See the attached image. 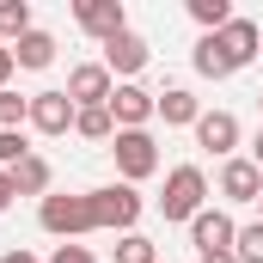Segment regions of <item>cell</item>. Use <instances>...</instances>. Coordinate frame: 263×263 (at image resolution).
I'll return each instance as SVG.
<instances>
[{
	"label": "cell",
	"mask_w": 263,
	"mask_h": 263,
	"mask_svg": "<svg viewBox=\"0 0 263 263\" xmlns=\"http://www.w3.org/2000/svg\"><path fill=\"white\" fill-rule=\"evenodd\" d=\"M86 202H92V227H98V233H117V239L135 233V220H141V208H147L141 190L123 184V178H117V184H104V190H86Z\"/></svg>",
	"instance_id": "1"
},
{
	"label": "cell",
	"mask_w": 263,
	"mask_h": 263,
	"mask_svg": "<svg viewBox=\"0 0 263 263\" xmlns=\"http://www.w3.org/2000/svg\"><path fill=\"white\" fill-rule=\"evenodd\" d=\"M202 208H208V178H202V165H172V172H165V190H159V214L190 227Z\"/></svg>",
	"instance_id": "2"
},
{
	"label": "cell",
	"mask_w": 263,
	"mask_h": 263,
	"mask_svg": "<svg viewBox=\"0 0 263 263\" xmlns=\"http://www.w3.org/2000/svg\"><path fill=\"white\" fill-rule=\"evenodd\" d=\"M37 227L55 233L62 245H80V233H98V227H92V202L67 196V190H49V196L37 202Z\"/></svg>",
	"instance_id": "3"
},
{
	"label": "cell",
	"mask_w": 263,
	"mask_h": 263,
	"mask_svg": "<svg viewBox=\"0 0 263 263\" xmlns=\"http://www.w3.org/2000/svg\"><path fill=\"white\" fill-rule=\"evenodd\" d=\"M110 159H117V178H123V184H141V178L159 172V141H153L147 129H117Z\"/></svg>",
	"instance_id": "4"
},
{
	"label": "cell",
	"mask_w": 263,
	"mask_h": 263,
	"mask_svg": "<svg viewBox=\"0 0 263 263\" xmlns=\"http://www.w3.org/2000/svg\"><path fill=\"white\" fill-rule=\"evenodd\" d=\"M73 25H80L86 37L110 43V37L129 31V6H123V0H73Z\"/></svg>",
	"instance_id": "5"
},
{
	"label": "cell",
	"mask_w": 263,
	"mask_h": 263,
	"mask_svg": "<svg viewBox=\"0 0 263 263\" xmlns=\"http://www.w3.org/2000/svg\"><path fill=\"white\" fill-rule=\"evenodd\" d=\"M233 239H239V220H233L227 208H202L196 220H190V245H196V257H220V251H233Z\"/></svg>",
	"instance_id": "6"
},
{
	"label": "cell",
	"mask_w": 263,
	"mask_h": 263,
	"mask_svg": "<svg viewBox=\"0 0 263 263\" xmlns=\"http://www.w3.org/2000/svg\"><path fill=\"white\" fill-rule=\"evenodd\" d=\"M62 92L80 104V110H98V104H110L117 80H110V67H104V62H80L73 73H67V86H62Z\"/></svg>",
	"instance_id": "7"
},
{
	"label": "cell",
	"mask_w": 263,
	"mask_h": 263,
	"mask_svg": "<svg viewBox=\"0 0 263 263\" xmlns=\"http://www.w3.org/2000/svg\"><path fill=\"white\" fill-rule=\"evenodd\" d=\"M110 117H117V129H147V123L159 117V92H147V86L123 80V86L110 92Z\"/></svg>",
	"instance_id": "8"
},
{
	"label": "cell",
	"mask_w": 263,
	"mask_h": 263,
	"mask_svg": "<svg viewBox=\"0 0 263 263\" xmlns=\"http://www.w3.org/2000/svg\"><path fill=\"white\" fill-rule=\"evenodd\" d=\"M220 196L227 202H263V165H251V153H233L220 159Z\"/></svg>",
	"instance_id": "9"
},
{
	"label": "cell",
	"mask_w": 263,
	"mask_h": 263,
	"mask_svg": "<svg viewBox=\"0 0 263 263\" xmlns=\"http://www.w3.org/2000/svg\"><path fill=\"white\" fill-rule=\"evenodd\" d=\"M73 117H80V104L67 98L62 86H55V92H31V129L37 135H67Z\"/></svg>",
	"instance_id": "10"
},
{
	"label": "cell",
	"mask_w": 263,
	"mask_h": 263,
	"mask_svg": "<svg viewBox=\"0 0 263 263\" xmlns=\"http://www.w3.org/2000/svg\"><path fill=\"white\" fill-rule=\"evenodd\" d=\"M196 147L214 153V159H233V147H239V117H233V110H202L196 117Z\"/></svg>",
	"instance_id": "11"
},
{
	"label": "cell",
	"mask_w": 263,
	"mask_h": 263,
	"mask_svg": "<svg viewBox=\"0 0 263 263\" xmlns=\"http://www.w3.org/2000/svg\"><path fill=\"white\" fill-rule=\"evenodd\" d=\"M214 37H220V49H227V62H233V67H251V62L263 55V25H257V18H239V12H233V25L214 31Z\"/></svg>",
	"instance_id": "12"
},
{
	"label": "cell",
	"mask_w": 263,
	"mask_h": 263,
	"mask_svg": "<svg viewBox=\"0 0 263 263\" xmlns=\"http://www.w3.org/2000/svg\"><path fill=\"white\" fill-rule=\"evenodd\" d=\"M147 55H153V49H147V37H141V31H123V37H110V43H104V67H110V80H117V73L135 80V73L147 67Z\"/></svg>",
	"instance_id": "13"
},
{
	"label": "cell",
	"mask_w": 263,
	"mask_h": 263,
	"mask_svg": "<svg viewBox=\"0 0 263 263\" xmlns=\"http://www.w3.org/2000/svg\"><path fill=\"white\" fill-rule=\"evenodd\" d=\"M196 117H202V98L190 86H165L159 92V123L165 129H196Z\"/></svg>",
	"instance_id": "14"
},
{
	"label": "cell",
	"mask_w": 263,
	"mask_h": 263,
	"mask_svg": "<svg viewBox=\"0 0 263 263\" xmlns=\"http://www.w3.org/2000/svg\"><path fill=\"white\" fill-rule=\"evenodd\" d=\"M49 184H55V172H49L43 153H31V159L12 165V196H49Z\"/></svg>",
	"instance_id": "15"
},
{
	"label": "cell",
	"mask_w": 263,
	"mask_h": 263,
	"mask_svg": "<svg viewBox=\"0 0 263 263\" xmlns=\"http://www.w3.org/2000/svg\"><path fill=\"white\" fill-rule=\"evenodd\" d=\"M12 62H18V67H49V62H55V37L31 25V31L12 43Z\"/></svg>",
	"instance_id": "16"
},
{
	"label": "cell",
	"mask_w": 263,
	"mask_h": 263,
	"mask_svg": "<svg viewBox=\"0 0 263 263\" xmlns=\"http://www.w3.org/2000/svg\"><path fill=\"white\" fill-rule=\"evenodd\" d=\"M190 62H196V73H202V80H233V73H239V67L227 62L220 37H196V55H190Z\"/></svg>",
	"instance_id": "17"
},
{
	"label": "cell",
	"mask_w": 263,
	"mask_h": 263,
	"mask_svg": "<svg viewBox=\"0 0 263 263\" xmlns=\"http://www.w3.org/2000/svg\"><path fill=\"white\" fill-rule=\"evenodd\" d=\"M73 135H80V141H98V147H110V141H117V117H110V104H98V110H80V117H73Z\"/></svg>",
	"instance_id": "18"
},
{
	"label": "cell",
	"mask_w": 263,
	"mask_h": 263,
	"mask_svg": "<svg viewBox=\"0 0 263 263\" xmlns=\"http://www.w3.org/2000/svg\"><path fill=\"white\" fill-rule=\"evenodd\" d=\"M25 31H31V0H0V43L12 49Z\"/></svg>",
	"instance_id": "19"
},
{
	"label": "cell",
	"mask_w": 263,
	"mask_h": 263,
	"mask_svg": "<svg viewBox=\"0 0 263 263\" xmlns=\"http://www.w3.org/2000/svg\"><path fill=\"white\" fill-rule=\"evenodd\" d=\"M190 18L202 25V37H214V31L233 25V6H227V0H190Z\"/></svg>",
	"instance_id": "20"
},
{
	"label": "cell",
	"mask_w": 263,
	"mask_h": 263,
	"mask_svg": "<svg viewBox=\"0 0 263 263\" xmlns=\"http://www.w3.org/2000/svg\"><path fill=\"white\" fill-rule=\"evenodd\" d=\"M117 263H159V245L147 233H123L117 239Z\"/></svg>",
	"instance_id": "21"
},
{
	"label": "cell",
	"mask_w": 263,
	"mask_h": 263,
	"mask_svg": "<svg viewBox=\"0 0 263 263\" xmlns=\"http://www.w3.org/2000/svg\"><path fill=\"white\" fill-rule=\"evenodd\" d=\"M233 257H239V263H263V220H245V227H239Z\"/></svg>",
	"instance_id": "22"
},
{
	"label": "cell",
	"mask_w": 263,
	"mask_h": 263,
	"mask_svg": "<svg viewBox=\"0 0 263 263\" xmlns=\"http://www.w3.org/2000/svg\"><path fill=\"white\" fill-rule=\"evenodd\" d=\"M25 123H31V98H18V92L6 86V92H0V129H25Z\"/></svg>",
	"instance_id": "23"
},
{
	"label": "cell",
	"mask_w": 263,
	"mask_h": 263,
	"mask_svg": "<svg viewBox=\"0 0 263 263\" xmlns=\"http://www.w3.org/2000/svg\"><path fill=\"white\" fill-rule=\"evenodd\" d=\"M18 159H31V141H25V129H0V172H12Z\"/></svg>",
	"instance_id": "24"
},
{
	"label": "cell",
	"mask_w": 263,
	"mask_h": 263,
	"mask_svg": "<svg viewBox=\"0 0 263 263\" xmlns=\"http://www.w3.org/2000/svg\"><path fill=\"white\" fill-rule=\"evenodd\" d=\"M49 263H98V257H92L86 245H55V251H49Z\"/></svg>",
	"instance_id": "25"
},
{
	"label": "cell",
	"mask_w": 263,
	"mask_h": 263,
	"mask_svg": "<svg viewBox=\"0 0 263 263\" xmlns=\"http://www.w3.org/2000/svg\"><path fill=\"white\" fill-rule=\"evenodd\" d=\"M12 67H18V62H12V49L0 43V92H6V80H12Z\"/></svg>",
	"instance_id": "26"
},
{
	"label": "cell",
	"mask_w": 263,
	"mask_h": 263,
	"mask_svg": "<svg viewBox=\"0 0 263 263\" xmlns=\"http://www.w3.org/2000/svg\"><path fill=\"white\" fill-rule=\"evenodd\" d=\"M12 208V172H0V214Z\"/></svg>",
	"instance_id": "27"
},
{
	"label": "cell",
	"mask_w": 263,
	"mask_h": 263,
	"mask_svg": "<svg viewBox=\"0 0 263 263\" xmlns=\"http://www.w3.org/2000/svg\"><path fill=\"white\" fill-rule=\"evenodd\" d=\"M0 263H43V257H31V251H18V245H12V251H6Z\"/></svg>",
	"instance_id": "28"
},
{
	"label": "cell",
	"mask_w": 263,
	"mask_h": 263,
	"mask_svg": "<svg viewBox=\"0 0 263 263\" xmlns=\"http://www.w3.org/2000/svg\"><path fill=\"white\" fill-rule=\"evenodd\" d=\"M251 165H263V129H257V141H251Z\"/></svg>",
	"instance_id": "29"
},
{
	"label": "cell",
	"mask_w": 263,
	"mask_h": 263,
	"mask_svg": "<svg viewBox=\"0 0 263 263\" xmlns=\"http://www.w3.org/2000/svg\"><path fill=\"white\" fill-rule=\"evenodd\" d=\"M196 263H239V257H233V251H220V257H196Z\"/></svg>",
	"instance_id": "30"
},
{
	"label": "cell",
	"mask_w": 263,
	"mask_h": 263,
	"mask_svg": "<svg viewBox=\"0 0 263 263\" xmlns=\"http://www.w3.org/2000/svg\"><path fill=\"white\" fill-rule=\"evenodd\" d=\"M257 220H263V202H257Z\"/></svg>",
	"instance_id": "31"
},
{
	"label": "cell",
	"mask_w": 263,
	"mask_h": 263,
	"mask_svg": "<svg viewBox=\"0 0 263 263\" xmlns=\"http://www.w3.org/2000/svg\"><path fill=\"white\" fill-rule=\"evenodd\" d=\"M257 110H263V92H257Z\"/></svg>",
	"instance_id": "32"
}]
</instances>
